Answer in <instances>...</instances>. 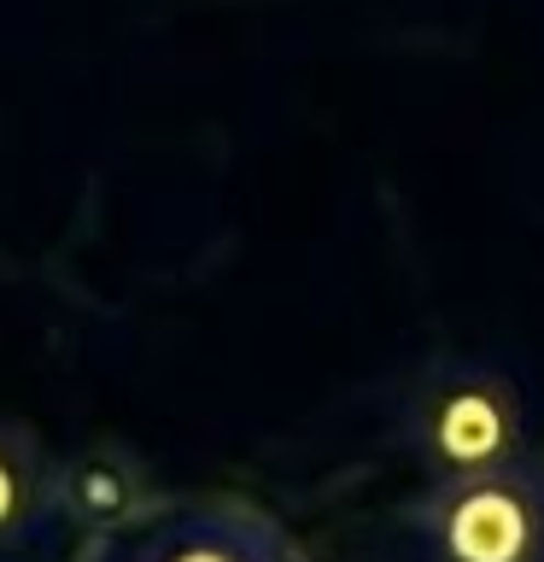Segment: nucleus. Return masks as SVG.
<instances>
[{
  "instance_id": "20e7f679",
  "label": "nucleus",
  "mask_w": 544,
  "mask_h": 562,
  "mask_svg": "<svg viewBox=\"0 0 544 562\" xmlns=\"http://www.w3.org/2000/svg\"><path fill=\"white\" fill-rule=\"evenodd\" d=\"M140 504H147L140 463L117 446H88V451L70 457V463L53 469V509L70 516L77 527H88V533L129 521Z\"/></svg>"
},
{
  "instance_id": "f257e3e1",
  "label": "nucleus",
  "mask_w": 544,
  "mask_h": 562,
  "mask_svg": "<svg viewBox=\"0 0 544 562\" xmlns=\"http://www.w3.org/2000/svg\"><path fill=\"white\" fill-rule=\"evenodd\" d=\"M410 446L428 469V481L480 474L533 457L526 439V404L515 381L491 363L445 358L421 375L410 398Z\"/></svg>"
},
{
  "instance_id": "39448f33",
  "label": "nucleus",
  "mask_w": 544,
  "mask_h": 562,
  "mask_svg": "<svg viewBox=\"0 0 544 562\" xmlns=\"http://www.w3.org/2000/svg\"><path fill=\"white\" fill-rule=\"evenodd\" d=\"M53 509V463L30 434L0 428V557H18L42 539Z\"/></svg>"
},
{
  "instance_id": "7ed1b4c3",
  "label": "nucleus",
  "mask_w": 544,
  "mask_h": 562,
  "mask_svg": "<svg viewBox=\"0 0 544 562\" xmlns=\"http://www.w3.org/2000/svg\"><path fill=\"white\" fill-rule=\"evenodd\" d=\"M77 562H305L275 516L240 498H147L82 539Z\"/></svg>"
},
{
  "instance_id": "f03ea898",
  "label": "nucleus",
  "mask_w": 544,
  "mask_h": 562,
  "mask_svg": "<svg viewBox=\"0 0 544 562\" xmlns=\"http://www.w3.org/2000/svg\"><path fill=\"white\" fill-rule=\"evenodd\" d=\"M416 533L439 562H544V463L428 481L416 498Z\"/></svg>"
}]
</instances>
